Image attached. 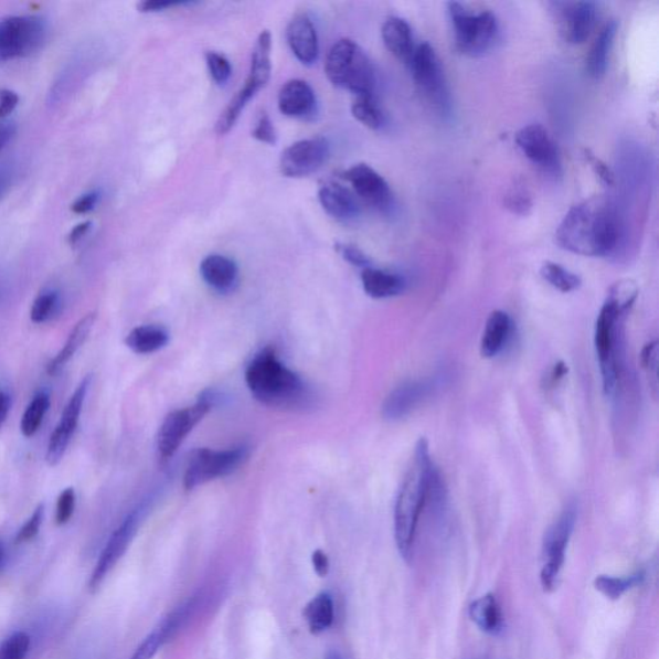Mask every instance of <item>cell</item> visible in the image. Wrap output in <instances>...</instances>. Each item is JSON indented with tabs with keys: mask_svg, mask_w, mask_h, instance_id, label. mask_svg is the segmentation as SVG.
Returning a JSON list of instances; mask_svg holds the SVG:
<instances>
[{
	"mask_svg": "<svg viewBox=\"0 0 659 659\" xmlns=\"http://www.w3.org/2000/svg\"><path fill=\"white\" fill-rule=\"evenodd\" d=\"M562 249L584 257H608L616 251L619 222L614 201L593 196L565 214L555 234Z\"/></svg>",
	"mask_w": 659,
	"mask_h": 659,
	"instance_id": "obj_1",
	"label": "cell"
},
{
	"mask_svg": "<svg viewBox=\"0 0 659 659\" xmlns=\"http://www.w3.org/2000/svg\"><path fill=\"white\" fill-rule=\"evenodd\" d=\"M436 470V464L431 456L429 442L426 438L418 439L394 508L395 544L403 560L410 561L413 555L417 524L428 503Z\"/></svg>",
	"mask_w": 659,
	"mask_h": 659,
	"instance_id": "obj_2",
	"label": "cell"
},
{
	"mask_svg": "<svg viewBox=\"0 0 659 659\" xmlns=\"http://www.w3.org/2000/svg\"><path fill=\"white\" fill-rule=\"evenodd\" d=\"M245 380L253 397L262 405L289 411H304L312 405L311 387L277 359L274 349L266 348L255 354L247 364Z\"/></svg>",
	"mask_w": 659,
	"mask_h": 659,
	"instance_id": "obj_3",
	"label": "cell"
},
{
	"mask_svg": "<svg viewBox=\"0 0 659 659\" xmlns=\"http://www.w3.org/2000/svg\"><path fill=\"white\" fill-rule=\"evenodd\" d=\"M627 311L607 297L595 323V349L598 355L603 390L607 397L618 391L624 361V321Z\"/></svg>",
	"mask_w": 659,
	"mask_h": 659,
	"instance_id": "obj_4",
	"label": "cell"
},
{
	"mask_svg": "<svg viewBox=\"0 0 659 659\" xmlns=\"http://www.w3.org/2000/svg\"><path fill=\"white\" fill-rule=\"evenodd\" d=\"M325 73L333 87L357 96H374L375 68L366 53L351 39H340L331 46L325 62Z\"/></svg>",
	"mask_w": 659,
	"mask_h": 659,
	"instance_id": "obj_5",
	"label": "cell"
},
{
	"mask_svg": "<svg viewBox=\"0 0 659 659\" xmlns=\"http://www.w3.org/2000/svg\"><path fill=\"white\" fill-rule=\"evenodd\" d=\"M457 50L465 56L482 57L491 52L500 39V25L490 11L472 13L461 3H448Z\"/></svg>",
	"mask_w": 659,
	"mask_h": 659,
	"instance_id": "obj_6",
	"label": "cell"
},
{
	"mask_svg": "<svg viewBox=\"0 0 659 659\" xmlns=\"http://www.w3.org/2000/svg\"><path fill=\"white\" fill-rule=\"evenodd\" d=\"M270 51H273V35H270L268 30H263L257 42H255L252 53L251 72L246 77L244 87L237 92L234 99H231L228 106L221 114L219 121H216L215 131L220 136L227 135L235 127L240 115L243 114L249 100L262 88H265L269 82L270 72H273Z\"/></svg>",
	"mask_w": 659,
	"mask_h": 659,
	"instance_id": "obj_7",
	"label": "cell"
},
{
	"mask_svg": "<svg viewBox=\"0 0 659 659\" xmlns=\"http://www.w3.org/2000/svg\"><path fill=\"white\" fill-rule=\"evenodd\" d=\"M49 28L34 14L10 15L0 21V64L33 56L45 43Z\"/></svg>",
	"mask_w": 659,
	"mask_h": 659,
	"instance_id": "obj_8",
	"label": "cell"
},
{
	"mask_svg": "<svg viewBox=\"0 0 659 659\" xmlns=\"http://www.w3.org/2000/svg\"><path fill=\"white\" fill-rule=\"evenodd\" d=\"M576 502H570L560 518L550 527L542 548L541 585L545 592L555 591L560 584L561 573L565 561V552L577 522Z\"/></svg>",
	"mask_w": 659,
	"mask_h": 659,
	"instance_id": "obj_9",
	"label": "cell"
},
{
	"mask_svg": "<svg viewBox=\"0 0 659 659\" xmlns=\"http://www.w3.org/2000/svg\"><path fill=\"white\" fill-rule=\"evenodd\" d=\"M247 457H249V448L246 446L222 449V451L211 448L196 449L190 456L185 468L183 478L185 490L191 491L211 480L232 475L242 467Z\"/></svg>",
	"mask_w": 659,
	"mask_h": 659,
	"instance_id": "obj_10",
	"label": "cell"
},
{
	"mask_svg": "<svg viewBox=\"0 0 659 659\" xmlns=\"http://www.w3.org/2000/svg\"><path fill=\"white\" fill-rule=\"evenodd\" d=\"M410 67L417 88L425 99L442 115L451 114L453 100L444 67L429 43L425 42L416 46Z\"/></svg>",
	"mask_w": 659,
	"mask_h": 659,
	"instance_id": "obj_11",
	"label": "cell"
},
{
	"mask_svg": "<svg viewBox=\"0 0 659 659\" xmlns=\"http://www.w3.org/2000/svg\"><path fill=\"white\" fill-rule=\"evenodd\" d=\"M211 410L208 403L198 398L195 405L176 410L164 418L157 438V451L161 463L172 459L183 440Z\"/></svg>",
	"mask_w": 659,
	"mask_h": 659,
	"instance_id": "obj_12",
	"label": "cell"
},
{
	"mask_svg": "<svg viewBox=\"0 0 659 659\" xmlns=\"http://www.w3.org/2000/svg\"><path fill=\"white\" fill-rule=\"evenodd\" d=\"M91 383V375L85 376L81 384L77 385L72 397H70L64 411H62L56 428L51 434L49 446H46L45 460L50 467H56L64 459L70 442H72L77 425H79L84 402L87 398Z\"/></svg>",
	"mask_w": 659,
	"mask_h": 659,
	"instance_id": "obj_13",
	"label": "cell"
},
{
	"mask_svg": "<svg viewBox=\"0 0 659 659\" xmlns=\"http://www.w3.org/2000/svg\"><path fill=\"white\" fill-rule=\"evenodd\" d=\"M145 510V507H139L131 511V513L124 519L118 529L114 531L111 538L108 539L103 553H100L98 557L96 567L92 572L89 580L92 592L97 591L98 586H100L108 576V573L114 570L123 555L127 553L131 541L136 538L139 525H141Z\"/></svg>",
	"mask_w": 659,
	"mask_h": 659,
	"instance_id": "obj_14",
	"label": "cell"
},
{
	"mask_svg": "<svg viewBox=\"0 0 659 659\" xmlns=\"http://www.w3.org/2000/svg\"><path fill=\"white\" fill-rule=\"evenodd\" d=\"M552 7L557 29L570 44L585 43L599 20V6L594 2H556Z\"/></svg>",
	"mask_w": 659,
	"mask_h": 659,
	"instance_id": "obj_15",
	"label": "cell"
},
{
	"mask_svg": "<svg viewBox=\"0 0 659 659\" xmlns=\"http://www.w3.org/2000/svg\"><path fill=\"white\" fill-rule=\"evenodd\" d=\"M330 158V145L322 137L301 139L286 149L280 159L281 173L304 178L321 169Z\"/></svg>",
	"mask_w": 659,
	"mask_h": 659,
	"instance_id": "obj_16",
	"label": "cell"
},
{
	"mask_svg": "<svg viewBox=\"0 0 659 659\" xmlns=\"http://www.w3.org/2000/svg\"><path fill=\"white\" fill-rule=\"evenodd\" d=\"M515 142L524 157L542 172L553 177L562 174L560 151L549 131L540 124H531L519 130Z\"/></svg>",
	"mask_w": 659,
	"mask_h": 659,
	"instance_id": "obj_17",
	"label": "cell"
},
{
	"mask_svg": "<svg viewBox=\"0 0 659 659\" xmlns=\"http://www.w3.org/2000/svg\"><path fill=\"white\" fill-rule=\"evenodd\" d=\"M347 182L351 183L357 196L379 211H386L392 205V191L390 184L375 169L366 164H357L349 168L343 174Z\"/></svg>",
	"mask_w": 659,
	"mask_h": 659,
	"instance_id": "obj_18",
	"label": "cell"
},
{
	"mask_svg": "<svg viewBox=\"0 0 659 659\" xmlns=\"http://www.w3.org/2000/svg\"><path fill=\"white\" fill-rule=\"evenodd\" d=\"M432 390L433 383L428 380H414L394 387L383 403V417L387 422L402 421L428 397Z\"/></svg>",
	"mask_w": 659,
	"mask_h": 659,
	"instance_id": "obj_19",
	"label": "cell"
},
{
	"mask_svg": "<svg viewBox=\"0 0 659 659\" xmlns=\"http://www.w3.org/2000/svg\"><path fill=\"white\" fill-rule=\"evenodd\" d=\"M286 41L301 64L311 66L319 59V36L313 21L307 14H298L289 22Z\"/></svg>",
	"mask_w": 659,
	"mask_h": 659,
	"instance_id": "obj_20",
	"label": "cell"
},
{
	"mask_svg": "<svg viewBox=\"0 0 659 659\" xmlns=\"http://www.w3.org/2000/svg\"><path fill=\"white\" fill-rule=\"evenodd\" d=\"M89 52L88 46H85L75 54L72 61H68L49 93L50 105L61 104L87 79L92 62Z\"/></svg>",
	"mask_w": 659,
	"mask_h": 659,
	"instance_id": "obj_21",
	"label": "cell"
},
{
	"mask_svg": "<svg viewBox=\"0 0 659 659\" xmlns=\"http://www.w3.org/2000/svg\"><path fill=\"white\" fill-rule=\"evenodd\" d=\"M317 99L311 85L294 79L284 85L278 93V108L289 118L306 119L316 111Z\"/></svg>",
	"mask_w": 659,
	"mask_h": 659,
	"instance_id": "obj_22",
	"label": "cell"
},
{
	"mask_svg": "<svg viewBox=\"0 0 659 659\" xmlns=\"http://www.w3.org/2000/svg\"><path fill=\"white\" fill-rule=\"evenodd\" d=\"M319 200L323 211L333 220L348 222L360 215L361 209L354 193L338 182L322 183L319 189Z\"/></svg>",
	"mask_w": 659,
	"mask_h": 659,
	"instance_id": "obj_23",
	"label": "cell"
},
{
	"mask_svg": "<svg viewBox=\"0 0 659 659\" xmlns=\"http://www.w3.org/2000/svg\"><path fill=\"white\" fill-rule=\"evenodd\" d=\"M200 274L209 288L221 294L234 290L238 281L236 263L220 254L209 255L201 262Z\"/></svg>",
	"mask_w": 659,
	"mask_h": 659,
	"instance_id": "obj_24",
	"label": "cell"
},
{
	"mask_svg": "<svg viewBox=\"0 0 659 659\" xmlns=\"http://www.w3.org/2000/svg\"><path fill=\"white\" fill-rule=\"evenodd\" d=\"M382 36L387 51L410 66L416 49L408 23L398 18L387 19L382 29Z\"/></svg>",
	"mask_w": 659,
	"mask_h": 659,
	"instance_id": "obj_25",
	"label": "cell"
},
{
	"mask_svg": "<svg viewBox=\"0 0 659 659\" xmlns=\"http://www.w3.org/2000/svg\"><path fill=\"white\" fill-rule=\"evenodd\" d=\"M361 281L364 293L374 299L398 297L407 286L401 275L372 267L362 269Z\"/></svg>",
	"mask_w": 659,
	"mask_h": 659,
	"instance_id": "obj_26",
	"label": "cell"
},
{
	"mask_svg": "<svg viewBox=\"0 0 659 659\" xmlns=\"http://www.w3.org/2000/svg\"><path fill=\"white\" fill-rule=\"evenodd\" d=\"M511 328L513 322L507 312L493 311L487 319L482 340H480V354L485 359L499 355L508 344Z\"/></svg>",
	"mask_w": 659,
	"mask_h": 659,
	"instance_id": "obj_27",
	"label": "cell"
},
{
	"mask_svg": "<svg viewBox=\"0 0 659 659\" xmlns=\"http://www.w3.org/2000/svg\"><path fill=\"white\" fill-rule=\"evenodd\" d=\"M618 23L616 20H610L600 30L598 36L592 46L591 53L586 60V73L593 79H600L606 75L609 64V56L612 49H614L615 38L617 35Z\"/></svg>",
	"mask_w": 659,
	"mask_h": 659,
	"instance_id": "obj_28",
	"label": "cell"
},
{
	"mask_svg": "<svg viewBox=\"0 0 659 659\" xmlns=\"http://www.w3.org/2000/svg\"><path fill=\"white\" fill-rule=\"evenodd\" d=\"M95 322L96 313L84 316L82 320L77 321L72 332H70L64 347H62L61 351L50 362L49 366H46V372H49L51 376L59 374V372L66 366L70 360H72L77 351L85 344L93 327H95Z\"/></svg>",
	"mask_w": 659,
	"mask_h": 659,
	"instance_id": "obj_29",
	"label": "cell"
},
{
	"mask_svg": "<svg viewBox=\"0 0 659 659\" xmlns=\"http://www.w3.org/2000/svg\"><path fill=\"white\" fill-rule=\"evenodd\" d=\"M188 616L185 610L176 612L169 616L164 621L159 624L155 629L147 635L141 645L138 646L134 656L130 659H152L162 646L173 637V634L180 629L183 619Z\"/></svg>",
	"mask_w": 659,
	"mask_h": 659,
	"instance_id": "obj_30",
	"label": "cell"
},
{
	"mask_svg": "<svg viewBox=\"0 0 659 659\" xmlns=\"http://www.w3.org/2000/svg\"><path fill=\"white\" fill-rule=\"evenodd\" d=\"M471 621L486 634L498 635L502 630V614L498 599L493 594L480 596L469 608Z\"/></svg>",
	"mask_w": 659,
	"mask_h": 659,
	"instance_id": "obj_31",
	"label": "cell"
},
{
	"mask_svg": "<svg viewBox=\"0 0 659 659\" xmlns=\"http://www.w3.org/2000/svg\"><path fill=\"white\" fill-rule=\"evenodd\" d=\"M169 343V332L158 325H144L131 330L126 338V346L137 354H151Z\"/></svg>",
	"mask_w": 659,
	"mask_h": 659,
	"instance_id": "obj_32",
	"label": "cell"
},
{
	"mask_svg": "<svg viewBox=\"0 0 659 659\" xmlns=\"http://www.w3.org/2000/svg\"><path fill=\"white\" fill-rule=\"evenodd\" d=\"M304 615L308 629L313 635L329 630L333 623V602L331 595L328 593L316 595L307 604Z\"/></svg>",
	"mask_w": 659,
	"mask_h": 659,
	"instance_id": "obj_33",
	"label": "cell"
},
{
	"mask_svg": "<svg viewBox=\"0 0 659 659\" xmlns=\"http://www.w3.org/2000/svg\"><path fill=\"white\" fill-rule=\"evenodd\" d=\"M50 406L51 398L49 393L41 392L34 395L33 401L29 403L21 418L20 428L23 437L30 438L35 436L39 428H41L46 413H49Z\"/></svg>",
	"mask_w": 659,
	"mask_h": 659,
	"instance_id": "obj_34",
	"label": "cell"
},
{
	"mask_svg": "<svg viewBox=\"0 0 659 659\" xmlns=\"http://www.w3.org/2000/svg\"><path fill=\"white\" fill-rule=\"evenodd\" d=\"M352 114L364 127L372 130L382 128L385 123L382 107L379 106L375 96H357L352 104Z\"/></svg>",
	"mask_w": 659,
	"mask_h": 659,
	"instance_id": "obj_35",
	"label": "cell"
},
{
	"mask_svg": "<svg viewBox=\"0 0 659 659\" xmlns=\"http://www.w3.org/2000/svg\"><path fill=\"white\" fill-rule=\"evenodd\" d=\"M540 274L554 289L565 294L578 290L581 284H583L580 276L553 262L544 263Z\"/></svg>",
	"mask_w": 659,
	"mask_h": 659,
	"instance_id": "obj_36",
	"label": "cell"
},
{
	"mask_svg": "<svg viewBox=\"0 0 659 659\" xmlns=\"http://www.w3.org/2000/svg\"><path fill=\"white\" fill-rule=\"evenodd\" d=\"M61 307L60 293L54 289L43 290L33 301L30 309V319L34 323H45L57 315Z\"/></svg>",
	"mask_w": 659,
	"mask_h": 659,
	"instance_id": "obj_37",
	"label": "cell"
},
{
	"mask_svg": "<svg viewBox=\"0 0 659 659\" xmlns=\"http://www.w3.org/2000/svg\"><path fill=\"white\" fill-rule=\"evenodd\" d=\"M641 580V573H637V575L629 577L599 576L596 577L594 584L596 591L606 596V598L617 600L621 598L627 591L639 585Z\"/></svg>",
	"mask_w": 659,
	"mask_h": 659,
	"instance_id": "obj_38",
	"label": "cell"
},
{
	"mask_svg": "<svg viewBox=\"0 0 659 659\" xmlns=\"http://www.w3.org/2000/svg\"><path fill=\"white\" fill-rule=\"evenodd\" d=\"M30 645L31 640L26 633H13L0 642V659H25Z\"/></svg>",
	"mask_w": 659,
	"mask_h": 659,
	"instance_id": "obj_39",
	"label": "cell"
},
{
	"mask_svg": "<svg viewBox=\"0 0 659 659\" xmlns=\"http://www.w3.org/2000/svg\"><path fill=\"white\" fill-rule=\"evenodd\" d=\"M206 66L215 84H227L232 75V66L227 57L219 52H206Z\"/></svg>",
	"mask_w": 659,
	"mask_h": 659,
	"instance_id": "obj_40",
	"label": "cell"
},
{
	"mask_svg": "<svg viewBox=\"0 0 659 659\" xmlns=\"http://www.w3.org/2000/svg\"><path fill=\"white\" fill-rule=\"evenodd\" d=\"M76 506V493L73 487L65 488L57 499L56 523L65 525L72 519Z\"/></svg>",
	"mask_w": 659,
	"mask_h": 659,
	"instance_id": "obj_41",
	"label": "cell"
},
{
	"mask_svg": "<svg viewBox=\"0 0 659 659\" xmlns=\"http://www.w3.org/2000/svg\"><path fill=\"white\" fill-rule=\"evenodd\" d=\"M43 518L44 506L41 503L28 519L26 523L21 527L19 533L15 534V544H23V542L33 540L39 533V530H41Z\"/></svg>",
	"mask_w": 659,
	"mask_h": 659,
	"instance_id": "obj_42",
	"label": "cell"
},
{
	"mask_svg": "<svg viewBox=\"0 0 659 659\" xmlns=\"http://www.w3.org/2000/svg\"><path fill=\"white\" fill-rule=\"evenodd\" d=\"M253 137L257 139V141L267 145H275L277 142V131L267 113H262L259 115L257 124H255L253 129Z\"/></svg>",
	"mask_w": 659,
	"mask_h": 659,
	"instance_id": "obj_43",
	"label": "cell"
},
{
	"mask_svg": "<svg viewBox=\"0 0 659 659\" xmlns=\"http://www.w3.org/2000/svg\"><path fill=\"white\" fill-rule=\"evenodd\" d=\"M337 251L343 257L344 261L351 263L352 266L359 268L371 267V262L366 254H364L359 247L349 244H338Z\"/></svg>",
	"mask_w": 659,
	"mask_h": 659,
	"instance_id": "obj_44",
	"label": "cell"
},
{
	"mask_svg": "<svg viewBox=\"0 0 659 659\" xmlns=\"http://www.w3.org/2000/svg\"><path fill=\"white\" fill-rule=\"evenodd\" d=\"M642 368L646 369L648 378H653V385L657 390L658 371V341H650L641 352Z\"/></svg>",
	"mask_w": 659,
	"mask_h": 659,
	"instance_id": "obj_45",
	"label": "cell"
},
{
	"mask_svg": "<svg viewBox=\"0 0 659 659\" xmlns=\"http://www.w3.org/2000/svg\"><path fill=\"white\" fill-rule=\"evenodd\" d=\"M99 191H89L75 200V203L72 205V211L77 215L88 214L92 211H95L96 206L99 203Z\"/></svg>",
	"mask_w": 659,
	"mask_h": 659,
	"instance_id": "obj_46",
	"label": "cell"
},
{
	"mask_svg": "<svg viewBox=\"0 0 659 659\" xmlns=\"http://www.w3.org/2000/svg\"><path fill=\"white\" fill-rule=\"evenodd\" d=\"M189 0H145L138 6V10L141 12H159L168 10V8L190 4Z\"/></svg>",
	"mask_w": 659,
	"mask_h": 659,
	"instance_id": "obj_47",
	"label": "cell"
},
{
	"mask_svg": "<svg viewBox=\"0 0 659 659\" xmlns=\"http://www.w3.org/2000/svg\"><path fill=\"white\" fill-rule=\"evenodd\" d=\"M19 105V96L10 89L0 91V120L12 114Z\"/></svg>",
	"mask_w": 659,
	"mask_h": 659,
	"instance_id": "obj_48",
	"label": "cell"
},
{
	"mask_svg": "<svg viewBox=\"0 0 659 659\" xmlns=\"http://www.w3.org/2000/svg\"><path fill=\"white\" fill-rule=\"evenodd\" d=\"M312 564L317 575L320 577L328 575L330 562L328 555L325 554L322 550H316V552L312 554Z\"/></svg>",
	"mask_w": 659,
	"mask_h": 659,
	"instance_id": "obj_49",
	"label": "cell"
},
{
	"mask_svg": "<svg viewBox=\"0 0 659 659\" xmlns=\"http://www.w3.org/2000/svg\"><path fill=\"white\" fill-rule=\"evenodd\" d=\"M12 406V397L10 391L6 386L0 385V428L7 422L8 414H10Z\"/></svg>",
	"mask_w": 659,
	"mask_h": 659,
	"instance_id": "obj_50",
	"label": "cell"
},
{
	"mask_svg": "<svg viewBox=\"0 0 659 659\" xmlns=\"http://www.w3.org/2000/svg\"><path fill=\"white\" fill-rule=\"evenodd\" d=\"M13 169L11 167H0V201H2L13 183Z\"/></svg>",
	"mask_w": 659,
	"mask_h": 659,
	"instance_id": "obj_51",
	"label": "cell"
},
{
	"mask_svg": "<svg viewBox=\"0 0 659 659\" xmlns=\"http://www.w3.org/2000/svg\"><path fill=\"white\" fill-rule=\"evenodd\" d=\"M588 161H591L595 173L602 178V181L606 182L607 184L614 183V174H612L610 169L604 164L602 160L596 159L592 153H588Z\"/></svg>",
	"mask_w": 659,
	"mask_h": 659,
	"instance_id": "obj_52",
	"label": "cell"
},
{
	"mask_svg": "<svg viewBox=\"0 0 659 659\" xmlns=\"http://www.w3.org/2000/svg\"><path fill=\"white\" fill-rule=\"evenodd\" d=\"M15 135V126L11 121L0 120V152L12 141Z\"/></svg>",
	"mask_w": 659,
	"mask_h": 659,
	"instance_id": "obj_53",
	"label": "cell"
},
{
	"mask_svg": "<svg viewBox=\"0 0 659 659\" xmlns=\"http://www.w3.org/2000/svg\"><path fill=\"white\" fill-rule=\"evenodd\" d=\"M567 374H568L567 364H565L562 361L555 363L554 368L552 369V371H550V374L548 376V385L555 386Z\"/></svg>",
	"mask_w": 659,
	"mask_h": 659,
	"instance_id": "obj_54",
	"label": "cell"
},
{
	"mask_svg": "<svg viewBox=\"0 0 659 659\" xmlns=\"http://www.w3.org/2000/svg\"><path fill=\"white\" fill-rule=\"evenodd\" d=\"M89 228L91 222H85L79 224V226H76L68 236L70 244L75 245L77 242H81V240L87 235Z\"/></svg>",
	"mask_w": 659,
	"mask_h": 659,
	"instance_id": "obj_55",
	"label": "cell"
},
{
	"mask_svg": "<svg viewBox=\"0 0 659 659\" xmlns=\"http://www.w3.org/2000/svg\"><path fill=\"white\" fill-rule=\"evenodd\" d=\"M3 560H4V549H3L2 542H0V567H2Z\"/></svg>",
	"mask_w": 659,
	"mask_h": 659,
	"instance_id": "obj_56",
	"label": "cell"
},
{
	"mask_svg": "<svg viewBox=\"0 0 659 659\" xmlns=\"http://www.w3.org/2000/svg\"><path fill=\"white\" fill-rule=\"evenodd\" d=\"M327 659H341L338 653L331 652L327 656Z\"/></svg>",
	"mask_w": 659,
	"mask_h": 659,
	"instance_id": "obj_57",
	"label": "cell"
}]
</instances>
